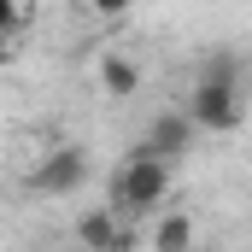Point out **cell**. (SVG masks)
Here are the masks:
<instances>
[{
    "label": "cell",
    "instance_id": "1",
    "mask_svg": "<svg viewBox=\"0 0 252 252\" xmlns=\"http://www.w3.org/2000/svg\"><path fill=\"white\" fill-rule=\"evenodd\" d=\"M170 170H176V164H164V158L129 153L124 164H118V176H112V211L129 217V223L147 217V211H158L164 193H170Z\"/></svg>",
    "mask_w": 252,
    "mask_h": 252
},
{
    "label": "cell",
    "instance_id": "2",
    "mask_svg": "<svg viewBox=\"0 0 252 252\" xmlns=\"http://www.w3.org/2000/svg\"><path fill=\"white\" fill-rule=\"evenodd\" d=\"M182 118L193 124V135H229V129H241V118H247L241 88H229V82H193L188 100H182Z\"/></svg>",
    "mask_w": 252,
    "mask_h": 252
},
{
    "label": "cell",
    "instance_id": "3",
    "mask_svg": "<svg viewBox=\"0 0 252 252\" xmlns=\"http://www.w3.org/2000/svg\"><path fill=\"white\" fill-rule=\"evenodd\" d=\"M88 153L82 147H47V158L35 164V176H30V193H41V199H70V193H82L88 188Z\"/></svg>",
    "mask_w": 252,
    "mask_h": 252
},
{
    "label": "cell",
    "instance_id": "4",
    "mask_svg": "<svg viewBox=\"0 0 252 252\" xmlns=\"http://www.w3.org/2000/svg\"><path fill=\"white\" fill-rule=\"evenodd\" d=\"M135 247V223L118 217L112 205H94L76 217V252H129Z\"/></svg>",
    "mask_w": 252,
    "mask_h": 252
},
{
    "label": "cell",
    "instance_id": "5",
    "mask_svg": "<svg viewBox=\"0 0 252 252\" xmlns=\"http://www.w3.org/2000/svg\"><path fill=\"white\" fill-rule=\"evenodd\" d=\"M188 147H193V124L182 118V106H176V112H158V118L147 124V135L135 141V153H147V158H164V164L188 158Z\"/></svg>",
    "mask_w": 252,
    "mask_h": 252
},
{
    "label": "cell",
    "instance_id": "6",
    "mask_svg": "<svg viewBox=\"0 0 252 252\" xmlns=\"http://www.w3.org/2000/svg\"><path fill=\"white\" fill-rule=\"evenodd\" d=\"M100 88H106L112 100H129V94L141 88V64L124 59V53H106V59H100Z\"/></svg>",
    "mask_w": 252,
    "mask_h": 252
},
{
    "label": "cell",
    "instance_id": "7",
    "mask_svg": "<svg viewBox=\"0 0 252 252\" xmlns=\"http://www.w3.org/2000/svg\"><path fill=\"white\" fill-rule=\"evenodd\" d=\"M153 252H193V217H188V211L158 217V229H153Z\"/></svg>",
    "mask_w": 252,
    "mask_h": 252
},
{
    "label": "cell",
    "instance_id": "8",
    "mask_svg": "<svg viewBox=\"0 0 252 252\" xmlns=\"http://www.w3.org/2000/svg\"><path fill=\"white\" fill-rule=\"evenodd\" d=\"M18 18H24V12H18L12 0H0V35H12V30H18Z\"/></svg>",
    "mask_w": 252,
    "mask_h": 252
},
{
    "label": "cell",
    "instance_id": "9",
    "mask_svg": "<svg viewBox=\"0 0 252 252\" xmlns=\"http://www.w3.org/2000/svg\"><path fill=\"white\" fill-rule=\"evenodd\" d=\"M18 59V47H12V35H0V64H12Z\"/></svg>",
    "mask_w": 252,
    "mask_h": 252
},
{
    "label": "cell",
    "instance_id": "10",
    "mask_svg": "<svg viewBox=\"0 0 252 252\" xmlns=\"http://www.w3.org/2000/svg\"><path fill=\"white\" fill-rule=\"evenodd\" d=\"M241 94H252V70H247V76H241Z\"/></svg>",
    "mask_w": 252,
    "mask_h": 252
}]
</instances>
